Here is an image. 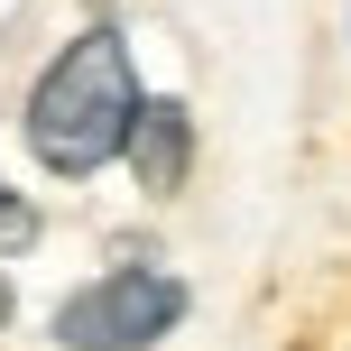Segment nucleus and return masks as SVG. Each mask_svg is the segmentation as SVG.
Wrapping results in <instances>:
<instances>
[{"label": "nucleus", "instance_id": "nucleus-1", "mask_svg": "<svg viewBox=\"0 0 351 351\" xmlns=\"http://www.w3.org/2000/svg\"><path fill=\"white\" fill-rule=\"evenodd\" d=\"M130 111H139V65H130V37L111 28V19H93V28H74L65 47L47 56V74L28 84L19 130H28V158L47 167V176L84 185V176H102L111 158H121Z\"/></svg>", "mask_w": 351, "mask_h": 351}, {"label": "nucleus", "instance_id": "nucleus-2", "mask_svg": "<svg viewBox=\"0 0 351 351\" xmlns=\"http://www.w3.org/2000/svg\"><path fill=\"white\" fill-rule=\"evenodd\" d=\"M176 324H185V278L139 268V259L84 278L65 305H56V342L65 351H148V342H167Z\"/></svg>", "mask_w": 351, "mask_h": 351}, {"label": "nucleus", "instance_id": "nucleus-3", "mask_svg": "<svg viewBox=\"0 0 351 351\" xmlns=\"http://www.w3.org/2000/svg\"><path fill=\"white\" fill-rule=\"evenodd\" d=\"M121 158H130V176H139V194H185V167H194L185 102H148L139 93V111H130V130H121Z\"/></svg>", "mask_w": 351, "mask_h": 351}, {"label": "nucleus", "instance_id": "nucleus-4", "mask_svg": "<svg viewBox=\"0 0 351 351\" xmlns=\"http://www.w3.org/2000/svg\"><path fill=\"white\" fill-rule=\"evenodd\" d=\"M28 241H37V204H28V194H10V185H0V259H19Z\"/></svg>", "mask_w": 351, "mask_h": 351}, {"label": "nucleus", "instance_id": "nucleus-5", "mask_svg": "<svg viewBox=\"0 0 351 351\" xmlns=\"http://www.w3.org/2000/svg\"><path fill=\"white\" fill-rule=\"evenodd\" d=\"M10 315H19V287H10V259H0V333H10Z\"/></svg>", "mask_w": 351, "mask_h": 351}]
</instances>
